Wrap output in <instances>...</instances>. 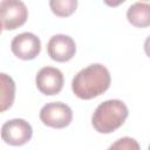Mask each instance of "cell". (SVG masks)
Instances as JSON below:
<instances>
[{
	"instance_id": "cell-1",
	"label": "cell",
	"mask_w": 150,
	"mask_h": 150,
	"mask_svg": "<svg viewBox=\"0 0 150 150\" xmlns=\"http://www.w3.org/2000/svg\"><path fill=\"white\" fill-rule=\"evenodd\" d=\"M111 83L108 68L101 63H93L81 69L71 81V90L81 100H91L107 91Z\"/></svg>"
},
{
	"instance_id": "cell-2",
	"label": "cell",
	"mask_w": 150,
	"mask_h": 150,
	"mask_svg": "<svg viewBox=\"0 0 150 150\" xmlns=\"http://www.w3.org/2000/svg\"><path fill=\"white\" fill-rule=\"evenodd\" d=\"M129 115L128 107L121 100H108L95 109L91 124L100 134H110L122 127Z\"/></svg>"
},
{
	"instance_id": "cell-3",
	"label": "cell",
	"mask_w": 150,
	"mask_h": 150,
	"mask_svg": "<svg viewBox=\"0 0 150 150\" xmlns=\"http://www.w3.org/2000/svg\"><path fill=\"white\" fill-rule=\"evenodd\" d=\"M28 18V9L22 1L2 0L0 2V19L4 30H14L22 26Z\"/></svg>"
},
{
	"instance_id": "cell-4",
	"label": "cell",
	"mask_w": 150,
	"mask_h": 150,
	"mask_svg": "<svg viewBox=\"0 0 150 150\" xmlns=\"http://www.w3.org/2000/svg\"><path fill=\"white\" fill-rule=\"evenodd\" d=\"M40 120L47 127L62 129L70 124L73 120V111L66 103L50 102L41 108Z\"/></svg>"
},
{
	"instance_id": "cell-5",
	"label": "cell",
	"mask_w": 150,
	"mask_h": 150,
	"mask_svg": "<svg viewBox=\"0 0 150 150\" xmlns=\"http://www.w3.org/2000/svg\"><path fill=\"white\" fill-rule=\"evenodd\" d=\"M33 135L32 125L22 118H13L5 122L1 127V137L5 143L20 146L30 141Z\"/></svg>"
},
{
	"instance_id": "cell-6",
	"label": "cell",
	"mask_w": 150,
	"mask_h": 150,
	"mask_svg": "<svg viewBox=\"0 0 150 150\" xmlns=\"http://www.w3.org/2000/svg\"><path fill=\"white\" fill-rule=\"evenodd\" d=\"M11 49L21 60H33L41 52V41L35 34L25 32L14 36L11 42Z\"/></svg>"
},
{
	"instance_id": "cell-7",
	"label": "cell",
	"mask_w": 150,
	"mask_h": 150,
	"mask_svg": "<svg viewBox=\"0 0 150 150\" xmlns=\"http://www.w3.org/2000/svg\"><path fill=\"white\" fill-rule=\"evenodd\" d=\"M64 79L60 69L54 67L41 68L35 76L36 88L45 95H56L63 88Z\"/></svg>"
},
{
	"instance_id": "cell-8",
	"label": "cell",
	"mask_w": 150,
	"mask_h": 150,
	"mask_svg": "<svg viewBox=\"0 0 150 150\" xmlns=\"http://www.w3.org/2000/svg\"><path fill=\"white\" fill-rule=\"evenodd\" d=\"M47 52L52 60L56 62H67L76 53V45L73 38L64 34L53 35L47 43Z\"/></svg>"
},
{
	"instance_id": "cell-9",
	"label": "cell",
	"mask_w": 150,
	"mask_h": 150,
	"mask_svg": "<svg viewBox=\"0 0 150 150\" xmlns=\"http://www.w3.org/2000/svg\"><path fill=\"white\" fill-rule=\"evenodd\" d=\"M128 21L138 28H144L150 26V4L144 1H138L132 4L127 11Z\"/></svg>"
},
{
	"instance_id": "cell-10",
	"label": "cell",
	"mask_w": 150,
	"mask_h": 150,
	"mask_svg": "<svg viewBox=\"0 0 150 150\" xmlns=\"http://www.w3.org/2000/svg\"><path fill=\"white\" fill-rule=\"evenodd\" d=\"M1 79V98H0V110L5 111L9 109L14 102L15 97V83L11 76L5 73L0 74Z\"/></svg>"
},
{
	"instance_id": "cell-11",
	"label": "cell",
	"mask_w": 150,
	"mask_h": 150,
	"mask_svg": "<svg viewBox=\"0 0 150 150\" xmlns=\"http://www.w3.org/2000/svg\"><path fill=\"white\" fill-rule=\"evenodd\" d=\"M49 7L57 16H69L75 12L77 0H52L49 1Z\"/></svg>"
},
{
	"instance_id": "cell-12",
	"label": "cell",
	"mask_w": 150,
	"mask_h": 150,
	"mask_svg": "<svg viewBox=\"0 0 150 150\" xmlns=\"http://www.w3.org/2000/svg\"><path fill=\"white\" fill-rule=\"evenodd\" d=\"M108 150H141L138 142L131 137H122L115 141Z\"/></svg>"
},
{
	"instance_id": "cell-13",
	"label": "cell",
	"mask_w": 150,
	"mask_h": 150,
	"mask_svg": "<svg viewBox=\"0 0 150 150\" xmlns=\"http://www.w3.org/2000/svg\"><path fill=\"white\" fill-rule=\"evenodd\" d=\"M144 52H145V54L150 57V35L145 39V41H144Z\"/></svg>"
},
{
	"instance_id": "cell-14",
	"label": "cell",
	"mask_w": 150,
	"mask_h": 150,
	"mask_svg": "<svg viewBox=\"0 0 150 150\" xmlns=\"http://www.w3.org/2000/svg\"><path fill=\"white\" fill-rule=\"evenodd\" d=\"M148 150H150V144H149V148H148Z\"/></svg>"
}]
</instances>
